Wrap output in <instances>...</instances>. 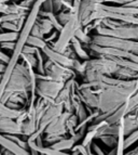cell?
<instances>
[{"instance_id":"cell-14","label":"cell","mask_w":138,"mask_h":155,"mask_svg":"<svg viewBox=\"0 0 138 155\" xmlns=\"http://www.w3.org/2000/svg\"><path fill=\"white\" fill-rule=\"evenodd\" d=\"M106 155H115V147H113L112 151H111L110 153H108V154H106Z\"/></svg>"},{"instance_id":"cell-15","label":"cell","mask_w":138,"mask_h":155,"mask_svg":"<svg viewBox=\"0 0 138 155\" xmlns=\"http://www.w3.org/2000/svg\"><path fill=\"white\" fill-rule=\"evenodd\" d=\"M0 155H2V153H1V151H0Z\"/></svg>"},{"instance_id":"cell-13","label":"cell","mask_w":138,"mask_h":155,"mask_svg":"<svg viewBox=\"0 0 138 155\" xmlns=\"http://www.w3.org/2000/svg\"><path fill=\"white\" fill-rule=\"evenodd\" d=\"M29 151H30V155H40V153L37 152V151L33 150V149H29Z\"/></svg>"},{"instance_id":"cell-5","label":"cell","mask_w":138,"mask_h":155,"mask_svg":"<svg viewBox=\"0 0 138 155\" xmlns=\"http://www.w3.org/2000/svg\"><path fill=\"white\" fill-rule=\"evenodd\" d=\"M134 112H135V114L128 113L123 117L125 137L130 136L132 132L136 131L138 129V109L134 110Z\"/></svg>"},{"instance_id":"cell-2","label":"cell","mask_w":138,"mask_h":155,"mask_svg":"<svg viewBox=\"0 0 138 155\" xmlns=\"http://www.w3.org/2000/svg\"><path fill=\"white\" fill-rule=\"evenodd\" d=\"M65 87V83L57 80H43L37 79V92L40 94V98L53 102L57 98L58 93Z\"/></svg>"},{"instance_id":"cell-11","label":"cell","mask_w":138,"mask_h":155,"mask_svg":"<svg viewBox=\"0 0 138 155\" xmlns=\"http://www.w3.org/2000/svg\"><path fill=\"white\" fill-rule=\"evenodd\" d=\"M98 139H100V141L104 142V144L107 145L108 147H112V149L115 147L118 141L117 136H112V134H102L98 137Z\"/></svg>"},{"instance_id":"cell-8","label":"cell","mask_w":138,"mask_h":155,"mask_svg":"<svg viewBox=\"0 0 138 155\" xmlns=\"http://www.w3.org/2000/svg\"><path fill=\"white\" fill-rule=\"evenodd\" d=\"M70 42H71L72 49H74V51L76 52V54H77L78 57L81 58L82 60H89V55L87 54V52L83 49L82 44L78 40L77 38H76V37L74 36L72 37L71 40H70Z\"/></svg>"},{"instance_id":"cell-1","label":"cell","mask_w":138,"mask_h":155,"mask_svg":"<svg viewBox=\"0 0 138 155\" xmlns=\"http://www.w3.org/2000/svg\"><path fill=\"white\" fill-rule=\"evenodd\" d=\"M92 44L100 47H109L114 49H120L123 51H127L130 53L138 55V42L128 40V39L115 38L110 36H102V35H95L92 38Z\"/></svg>"},{"instance_id":"cell-12","label":"cell","mask_w":138,"mask_h":155,"mask_svg":"<svg viewBox=\"0 0 138 155\" xmlns=\"http://www.w3.org/2000/svg\"><path fill=\"white\" fill-rule=\"evenodd\" d=\"M92 147H93V150H94V153L96 155H106L105 153H104V151H102L96 143L92 142Z\"/></svg>"},{"instance_id":"cell-4","label":"cell","mask_w":138,"mask_h":155,"mask_svg":"<svg viewBox=\"0 0 138 155\" xmlns=\"http://www.w3.org/2000/svg\"><path fill=\"white\" fill-rule=\"evenodd\" d=\"M0 134L23 136L22 130L15 119L5 118V117H0Z\"/></svg>"},{"instance_id":"cell-9","label":"cell","mask_w":138,"mask_h":155,"mask_svg":"<svg viewBox=\"0 0 138 155\" xmlns=\"http://www.w3.org/2000/svg\"><path fill=\"white\" fill-rule=\"evenodd\" d=\"M26 45H28V46H31V47H35V48L40 49V50H42L43 48H45V47L48 46V44H46L42 38L33 36V35H29L28 39H27V41H26Z\"/></svg>"},{"instance_id":"cell-7","label":"cell","mask_w":138,"mask_h":155,"mask_svg":"<svg viewBox=\"0 0 138 155\" xmlns=\"http://www.w3.org/2000/svg\"><path fill=\"white\" fill-rule=\"evenodd\" d=\"M24 110L25 109H12L7 104L0 103V117L16 119L20 114L23 113Z\"/></svg>"},{"instance_id":"cell-6","label":"cell","mask_w":138,"mask_h":155,"mask_svg":"<svg viewBox=\"0 0 138 155\" xmlns=\"http://www.w3.org/2000/svg\"><path fill=\"white\" fill-rule=\"evenodd\" d=\"M28 142V147L29 149H33L36 150L37 152L41 153V154L44 155H70L67 154V153L63 152V151L55 150V149H52L51 147H44V145H37L35 143V141H27Z\"/></svg>"},{"instance_id":"cell-10","label":"cell","mask_w":138,"mask_h":155,"mask_svg":"<svg viewBox=\"0 0 138 155\" xmlns=\"http://www.w3.org/2000/svg\"><path fill=\"white\" fill-rule=\"evenodd\" d=\"M20 36V31H8V33H0V44L2 42L13 41L15 42Z\"/></svg>"},{"instance_id":"cell-3","label":"cell","mask_w":138,"mask_h":155,"mask_svg":"<svg viewBox=\"0 0 138 155\" xmlns=\"http://www.w3.org/2000/svg\"><path fill=\"white\" fill-rule=\"evenodd\" d=\"M0 147H2L3 150L9 151L14 155H30V151L20 147L17 143L7 138L2 134H0Z\"/></svg>"},{"instance_id":"cell-17","label":"cell","mask_w":138,"mask_h":155,"mask_svg":"<svg viewBox=\"0 0 138 155\" xmlns=\"http://www.w3.org/2000/svg\"><path fill=\"white\" fill-rule=\"evenodd\" d=\"M40 155H44V154H41V153H40Z\"/></svg>"},{"instance_id":"cell-16","label":"cell","mask_w":138,"mask_h":155,"mask_svg":"<svg viewBox=\"0 0 138 155\" xmlns=\"http://www.w3.org/2000/svg\"><path fill=\"white\" fill-rule=\"evenodd\" d=\"M0 64H1V61H0ZM0 75H1V74H0Z\"/></svg>"}]
</instances>
